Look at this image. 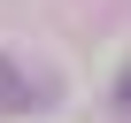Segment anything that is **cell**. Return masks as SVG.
I'll list each match as a JSON object with an SVG mask.
<instances>
[{"label":"cell","instance_id":"obj_2","mask_svg":"<svg viewBox=\"0 0 131 123\" xmlns=\"http://www.w3.org/2000/svg\"><path fill=\"white\" fill-rule=\"evenodd\" d=\"M116 108H123V115H131V69H123V77H116Z\"/></svg>","mask_w":131,"mask_h":123},{"label":"cell","instance_id":"obj_1","mask_svg":"<svg viewBox=\"0 0 131 123\" xmlns=\"http://www.w3.org/2000/svg\"><path fill=\"white\" fill-rule=\"evenodd\" d=\"M54 92H62V85H31V77H23V61H16V54H0V108H46Z\"/></svg>","mask_w":131,"mask_h":123}]
</instances>
